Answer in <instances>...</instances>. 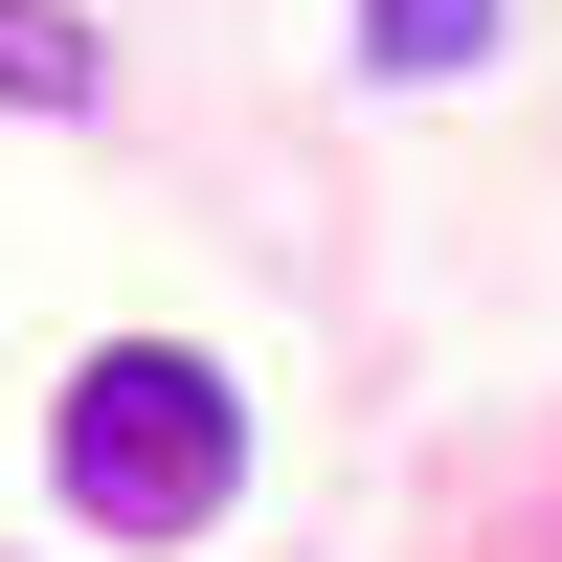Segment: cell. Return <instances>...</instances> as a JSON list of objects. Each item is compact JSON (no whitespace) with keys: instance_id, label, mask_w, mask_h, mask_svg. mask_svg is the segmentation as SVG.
<instances>
[{"instance_id":"6da1fadb","label":"cell","mask_w":562,"mask_h":562,"mask_svg":"<svg viewBox=\"0 0 562 562\" xmlns=\"http://www.w3.org/2000/svg\"><path fill=\"white\" fill-rule=\"evenodd\" d=\"M45 450H68V518L90 540H203L225 495H248V405H225V360H180V338H90L68 405H45Z\"/></svg>"},{"instance_id":"7a4b0ae2","label":"cell","mask_w":562,"mask_h":562,"mask_svg":"<svg viewBox=\"0 0 562 562\" xmlns=\"http://www.w3.org/2000/svg\"><path fill=\"white\" fill-rule=\"evenodd\" d=\"M90 90H113V45L68 0H0V113H90Z\"/></svg>"},{"instance_id":"3957f363","label":"cell","mask_w":562,"mask_h":562,"mask_svg":"<svg viewBox=\"0 0 562 562\" xmlns=\"http://www.w3.org/2000/svg\"><path fill=\"white\" fill-rule=\"evenodd\" d=\"M360 68H405V90L495 68V0H360Z\"/></svg>"}]
</instances>
